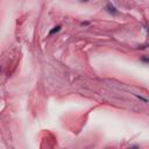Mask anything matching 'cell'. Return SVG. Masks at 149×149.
I'll use <instances>...</instances> for the list:
<instances>
[{"label":"cell","mask_w":149,"mask_h":149,"mask_svg":"<svg viewBox=\"0 0 149 149\" xmlns=\"http://www.w3.org/2000/svg\"><path fill=\"white\" fill-rule=\"evenodd\" d=\"M61 30V26L58 24V26H56V27H54L50 31H49V35H52V34H55V33H57V31H59Z\"/></svg>","instance_id":"7a4b0ae2"},{"label":"cell","mask_w":149,"mask_h":149,"mask_svg":"<svg viewBox=\"0 0 149 149\" xmlns=\"http://www.w3.org/2000/svg\"><path fill=\"white\" fill-rule=\"evenodd\" d=\"M106 10H107V13H109L111 15H118V9H116V7L114 6V5H112L111 2H108L107 5H106Z\"/></svg>","instance_id":"6da1fadb"},{"label":"cell","mask_w":149,"mask_h":149,"mask_svg":"<svg viewBox=\"0 0 149 149\" xmlns=\"http://www.w3.org/2000/svg\"><path fill=\"white\" fill-rule=\"evenodd\" d=\"M90 23L87 22V21H85V22H80V26H88Z\"/></svg>","instance_id":"3957f363"},{"label":"cell","mask_w":149,"mask_h":149,"mask_svg":"<svg viewBox=\"0 0 149 149\" xmlns=\"http://www.w3.org/2000/svg\"><path fill=\"white\" fill-rule=\"evenodd\" d=\"M79 1H81V2H87L88 0H79Z\"/></svg>","instance_id":"5b68a950"},{"label":"cell","mask_w":149,"mask_h":149,"mask_svg":"<svg viewBox=\"0 0 149 149\" xmlns=\"http://www.w3.org/2000/svg\"><path fill=\"white\" fill-rule=\"evenodd\" d=\"M142 62H144V63H148V58H147V57H142Z\"/></svg>","instance_id":"277c9868"}]
</instances>
